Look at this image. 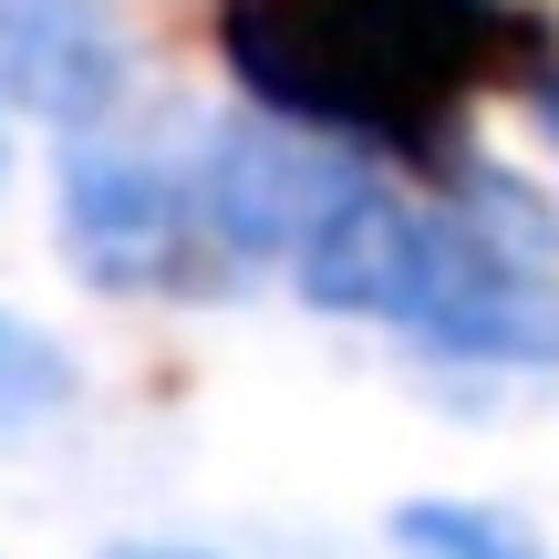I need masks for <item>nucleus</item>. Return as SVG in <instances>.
<instances>
[{
	"instance_id": "nucleus-2",
	"label": "nucleus",
	"mask_w": 559,
	"mask_h": 559,
	"mask_svg": "<svg viewBox=\"0 0 559 559\" xmlns=\"http://www.w3.org/2000/svg\"><path fill=\"white\" fill-rule=\"evenodd\" d=\"M300 290L342 321H383L394 342L487 373H559V270L549 239H508L498 218L404 198L383 177H342V198L300 239Z\"/></svg>"
},
{
	"instance_id": "nucleus-3",
	"label": "nucleus",
	"mask_w": 559,
	"mask_h": 559,
	"mask_svg": "<svg viewBox=\"0 0 559 559\" xmlns=\"http://www.w3.org/2000/svg\"><path fill=\"white\" fill-rule=\"evenodd\" d=\"M62 249H73L83 280L104 290H166V280H207L228 270L218 239H207V207H198V166H166L145 145H73L62 166Z\"/></svg>"
},
{
	"instance_id": "nucleus-5",
	"label": "nucleus",
	"mask_w": 559,
	"mask_h": 559,
	"mask_svg": "<svg viewBox=\"0 0 559 559\" xmlns=\"http://www.w3.org/2000/svg\"><path fill=\"white\" fill-rule=\"evenodd\" d=\"M394 549L404 559H549L539 528L508 519V508H487V498H415V508H394Z\"/></svg>"
},
{
	"instance_id": "nucleus-4",
	"label": "nucleus",
	"mask_w": 559,
	"mask_h": 559,
	"mask_svg": "<svg viewBox=\"0 0 559 559\" xmlns=\"http://www.w3.org/2000/svg\"><path fill=\"white\" fill-rule=\"evenodd\" d=\"M0 94L32 104L41 124H94L124 94V32L104 0H0Z\"/></svg>"
},
{
	"instance_id": "nucleus-7",
	"label": "nucleus",
	"mask_w": 559,
	"mask_h": 559,
	"mask_svg": "<svg viewBox=\"0 0 559 559\" xmlns=\"http://www.w3.org/2000/svg\"><path fill=\"white\" fill-rule=\"evenodd\" d=\"M104 559H198V549H166V539H124V549H104Z\"/></svg>"
},
{
	"instance_id": "nucleus-6",
	"label": "nucleus",
	"mask_w": 559,
	"mask_h": 559,
	"mask_svg": "<svg viewBox=\"0 0 559 559\" xmlns=\"http://www.w3.org/2000/svg\"><path fill=\"white\" fill-rule=\"evenodd\" d=\"M62 394V353L21 321H0V415H32V404Z\"/></svg>"
},
{
	"instance_id": "nucleus-8",
	"label": "nucleus",
	"mask_w": 559,
	"mask_h": 559,
	"mask_svg": "<svg viewBox=\"0 0 559 559\" xmlns=\"http://www.w3.org/2000/svg\"><path fill=\"white\" fill-rule=\"evenodd\" d=\"M539 115H549V135H559V73H549V83H539Z\"/></svg>"
},
{
	"instance_id": "nucleus-1",
	"label": "nucleus",
	"mask_w": 559,
	"mask_h": 559,
	"mask_svg": "<svg viewBox=\"0 0 559 559\" xmlns=\"http://www.w3.org/2000/svg\"><path fill=\"white\" fill-rule=\"evenodd\" d=\"M218 52L290 135L436 166L508 62V0H218Z\"/></svg>"
}]
</instances>
